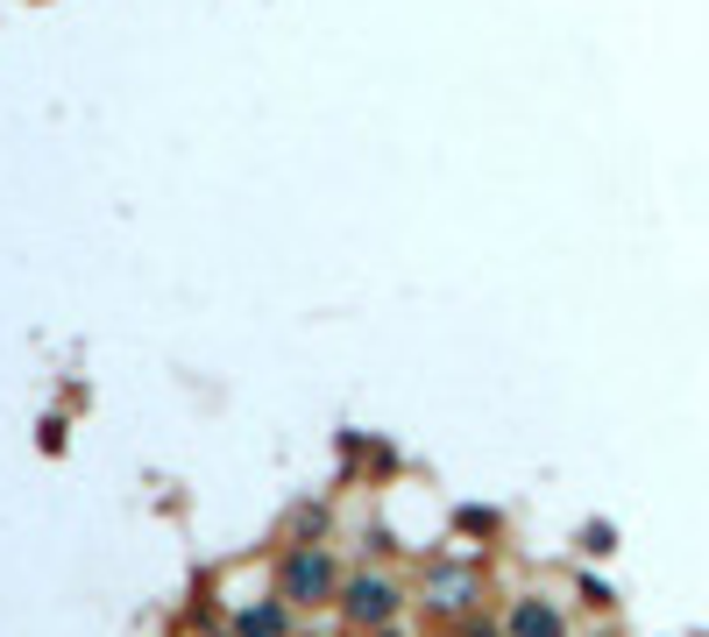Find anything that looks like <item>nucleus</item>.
Instances as JSON below:
<instances>
[{"mask_svg":"<svg viewBox=\"0 0 709 637\" xmlns=\"http://www.w3.org/2000/svg\"><path fill=\"white\" fill-rule=\"evenodd\" d=\"M284 588H291V602L320 595V588H327V559H320V553H298L291 567H284Z\"/></svg>","mask_w":709,"mask_h":637,"instance_id":"obj_1","label":"nucleus"},{"mask_svg":"<svg viewBox=\"0 0 709 637\" xmlns=\"http://www.w3.org/2000/svg\"><path fill=\"white\" fill-rule=\"evenodd\" d=\"M390 602H398V595H390V581H355V588H348V610L362 616V624L390 616Z\"/></svg>","mask_w":709,"mask_h":637,"instance_id":"obj_2","label":"nucleus"},{"mask_svg":"<svg viewBox=\"0 0 709 637\" xmlns=\"http://www.w3.org/2000/svg\"><path fill=\"white\" fill-rule=\"evenodd\" d=\"M518 637H561V616L539 610V602H525V610H518Z\"/></svg>","mask_w":709,"mask_h":637,"instance_id":"obj_3","label":"nucleus"},{"mask_svg":"<svg viewBox=\"0 0 709 637\" xmlns=\"http://www.w3.org/2000/svg\"><path fill=\"white\" fill-rule=\"evenodd\" d=\"M241 630H249V637H277L284 616H277V610H255V616H241Z\"/></svg>","mask_w":709,"mask_h":637,"instance_id":"obj_4","label":"nucleus"}]
</instances>
